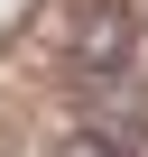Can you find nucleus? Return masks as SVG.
Segmentation results:
<instances>
[{"label": "nucleus", "instance_id": "f257e3e1", "mask_svg": "<svg viewBox=\"0 0 148 157\" xmlns=\"http://www.w3.org/2000/svg\"><path fill=\"white\" fill-rule=\"evenodd\" d=\"M130 46H139V10H130V0H84V10H74V37H65L74 83L120 74V65H130Z\"/></svg>", "mask_w": 148, "mask_h": 157}, {"label": "nucleus", "instance_id": "f03ea898", "mask_svg": "<svg viewBox=\"0 0 148 157\" xmlns=\"http://www.w3.org/2000/svg\"><path fill=\"white\" fill-rule=\"evenodd\" d=\"M46 157H139V139H120V129H93V120H74Z\"/></svg>", "mask_w": 148, "mask_h": 157}, {"label": "nucleus", "instance_id": "7ed1b4c3", "mask_svg": "<svg viewBox=\"0 0 148 157\" xmlns=\"http://www.w3.org/2000/svg\"><path fill=\"white\" fill-rule=\"evenodd\" d=\"M0 157H10V148H0Z\"/></svg>", "mask_w": 148, "mask_h": 157}]
</instances>
